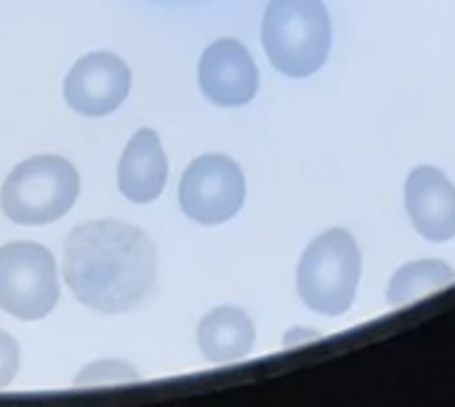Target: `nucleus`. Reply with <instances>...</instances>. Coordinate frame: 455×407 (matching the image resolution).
<instances>
[{"mask_svg":"<svg viewBox=\"0 0 455 407\" xmlns=\"http://www.w3.org/2000/svg\"><path fill=\"white\" fill-rule=\"evenodd\" d=\"M64 283L93 312H131L155 291L157 248L144 229L125 221L80 224L64 243Z\"/></svg>","mask_w":455,"mask_h":407,"instance_id":"nucleus-1","label":"nucleus"},{"mask_svg":"<svg viewBox=\"0 0 455 407\" xmlns=\"http://www.w3.org/2000/svg\"><path fill=\"white\" fill-rule=\"evenodd\" d=\"M261 45L272 67L288 77H309L328 61L333 45L331 13L323 0H269Z\"/></svg>","mask_w":455,"mask_h":407,"instance_id":"nucleus-2","label":"nucleus"},{"mask_svg":"<svg viewBox=\"0 0 455 407\" xmlns=\"http://www.w3.org/2000/svg\"><path fill=\"white\" fill-rule=\"evenodd\" d=\"M360 275V245L347 229L336 227L317 235L301 253L296 269V291L312 312L339 317L352 309Z\"/></svg>","mask_w":455,"mask_h":407,"instance_id":"nucleus-3","label":"nucleus"},{"mask_svg":"<svg viewBox=\"0 0 455 407\" xmlns=\"http://www.w3.org/2000/svg\"><path fill=\"white\" fill-rule=\"evenodd\" d=\"M80 176L75 165L59 155H35L19 163L0 192L5 219L21 227H43L59 221L77 200Z\"/></svg>","mask_w":455,"mask_h":407,"instance_id":"nucleus-4","label":"nucleus"},{"mask_svg":"<svg viewBox=\"0 0 455 407\" xmlns=\"http://www.w3.org/2000/svg\"><path fill=\"white\" fill-rule=\"evenodd\" d=\"M59 304L56 261L37 243L0 248V309L16 320H43Z\"/></svg>","mask_w":455,"mask_h":407,"instance_id":"nucleus-5","label":"nucleus"},{"mask_svg":"<svg viewBox=\"0 0 455 407\" xmlns=\"http://www.w3.org/2000/svg\"><path fill=\"white\" fill-rule=\"evenodd\" d=\"M179 203L184 216L203 227L235 219L245 203L243 168L229 155H200L181 176Z\"/></svg>","mask_w":455,"mask_h":407,"instance_id":"nucleus-6","label":"nucleus"},{"mask_svg":"<svg viewBox=\"0 0 455 407\" xmlns=\"http://www.w3.org/2000/svg\"><path fill=\"white\" fill-rule=\"evenodd\" d=\"M128 93L131 69L109 51H93L77 59L64 80V101L83 117H104L115 112Z\"/></svg>","mask_w":455,"mask_h":407,"instance_id":"nucleus-7","label":"nucleus"},{"mask_svg":"<svg viewBox=\"0 0 455 407\" xmlns=\"http://www.w3.org/2000/svg\"><path fill=\"white\" fill-rule=\"evenodd\" d=\"M197 77L205 99L219 107H243L259 91V67L235 37H221L205 48Z\"/></svg>","mask_w":455,"mask_h":407,"instance_id":"nucleus-8","label":"nucleus"},{"mask_svg":"<svg viewBox=\"0 0 455 407\" xmlns=\"http://www.w3.org/2000/svg\"><path fill=\"white\" fill-rule=\"evenodd\" d=\"M405 211L413 229L429 243L455 237V187L432 165H419L405 181Z\"/></svg>","mask_w":455,"mask_h":407,"instance_id":"nucleus-9","label":"nucleus"},{"mask_svg":"<svg viewBox=\"0 0 455 407\" xmlns=\"http://www.w3.org/2000/svg\"><path fill=\"white\" fill-rule=\"evenodd\" d=\"M168 181V157L163 152L160 136L152 128H141L128 141L120 165L117 187L131 203H152L160 197Z\"/></svg>","mask_w":455,"mask_h":407,"instance_id":"nucleus-10","label":"nucleus"},{"mask_svg":"<svg viewBox=\"0 0 455 407\" xmlns=\"http://www.w3.org/2000/svg\"><path fill=\"white\" fill-rule=\"evenodd\" d=\"M197 344L208 363L216 365L237 363L251 355L256 344V325L240 307L224 304L211 309L200 320Z\"/></svg>","mask_w":455,"mask_h":407,"instance_id":"nucleus-11","label":"nucleus"},{"mask_svg":"<svg viewBox=\"0 0 455 407\" xmlns=\"http://www.w3.org/2000/svg\"><path fill=\"white\" fill-rule=\"evenodd\" d=\"M455 283V269L443 259H421L408 261L400 267L387 288V304L389 307H408L440 288H448Z\"/></svg>","mask_w":455,"mask_h":407,"instance_id":"nucleus-12","label":"nucleus"},{"mask_svg":"<svg viewBox=\"0 0 455 407\" xmlns=\"http://www.w3.org/2000/svg\"><path fill=\"white\" fill-rule=\"evenodd\" d=\"M139 373L133 365L128 363H117V360H104V363H93L88 368H83L75 379L77 387H104V384H123V381H136Z\"/></svg>","mask_w":455,"mask_h":407,"instance_id":"nucleus-13","label":"nucleus"},{"mask_svg":"<svg viewBox=\"0 0 455 407\" xmlns=\"http://www.w3.org/2000/svg\"><path fill=\"white\" fill-rule=\"evenodd\" d=\"M19 363H21L19 344L5 331H0V389H5L16 379Z\"/></svg>","mask_w":455,"mask_h":407,"instance_id":"nucleus-14","label":"nucleus"},{"mask_svg":"<svg viewBox=\"0 0 455 407\" xmlns=\"http://www.w3.org/2000/svg\"><path fill=\"white\" fill-rule=\"evenodd\" d=\"M293 339H317V333H304V331L299 333V331H293V333H288V336H285V344H291Z\"/></svg>","mask_w":455,"mask_h":407,"instance_id":"nucleus-15","label":"nucleus"}]
</instances>
